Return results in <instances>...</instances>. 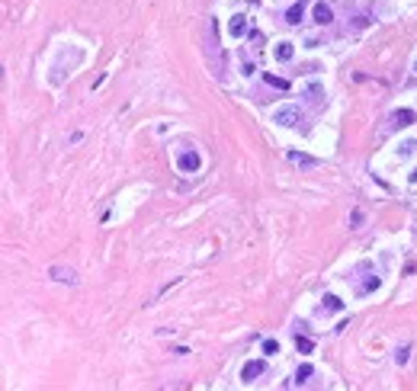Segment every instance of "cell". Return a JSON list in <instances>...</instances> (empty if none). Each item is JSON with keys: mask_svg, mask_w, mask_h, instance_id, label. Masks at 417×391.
Masks as SVG:
<instances>
[{"mask_svg": "<svg viewBox=\"0 0 417 391\" xmlns=\"http://www.w3.org/2000/svg\"><path fill=\"white\" fill-rule=\"evenodd\" d=\"M263 372H266V362L263 359H250L247 366L241 369V378H244V382H254V378H260Z\"/></svg>", "mask_w": 417, "mask_h": 391, "instance_id": "obj_3", "label": "cell"}, {"mask_svg": "<svg viewBox=\"0 0 417 391\" xmlns=\"http://www.w3.org/2000/svg\"><path fill=\"white\" fill-rule=\"evenodd\" d=\"M228 32H231L234 38L244 36V32H247V23H244V16H231V23H228Z\"/></svg>", "mask_w": 417, "mask_h": 391, "instance_id": "obj_10", "label": "cell"}, {"mask_svg": "<svg viewBox=\"0 0 417 391\" xmlns=\"http://www.w3.org/2000/svg\"><path fill=\"white\" fill-rule=\"evenodd\" d=\"M376 285H379V279H376V276H369V279H366L363 285H360V292H372Z\"/></svg>", "mask_w": 417, "mask_h": 391, "instance_id": "obj_17", "label": "cell"}, {"mask_svg": "<svg viewBox=\"0 0 417 391\" xmlns=\"http://www.w3.org/2000/svg\"><path fill=\"white\" fill-rule=\"evenodd\" d=\"M302 16H305V0H299V3H292V7L286 10V23L289 26H299Z\"/></svg>", "mask_w": 417, "mask_h": 391, "instance_id": "obj_7", "label": "cell"}, {"mask_svg": "<svg viewBox=\"0 0 417 391\" xmlns=\"http://www.w3.org/2000/svg\"><path fill=\"white\" fill-rule=\"evenodd\" d=\"M263 353H266V356L279 353V343H276V340H263Z\"/></svg>", "mask_w": 417, "mask_h": 391, "instance_id": "obj_16", "label": "cell"}, {"mask_svg": "<svg viewBox=\"0 0 417 391\" xmlns=\"http://www.w3.org/2000/svg\"><path fill=\"white\" fill-rule=\"evenodd\" d=\"M289 161H292L295 167H318L315 157H308V154H302V151H289Z\"/></svg>", "mask_w": 417, "mask_h": 391, "instance_id": "obj_9", "label": "cell"}, {"mask_svg": "<svg viewBox=\"0 0 417 391\" xmlns=\"http://www.w3.org/2000/svg\"><path fill=\"white\" fill-rule=\"evenodd\" d=\"M414 80H417V68H414Z\"/></svg>", "mask_w": 417, "mask_h": 391, "instance_id": "obj_21", "label": "cell"}, {"mask_svg": "<svg viewBox=\"0 0 417 391\" xmlns=\"http://www.w3.org/2000/svg\"><path fill=\"white\" fill-rule=\"evenodd\" d=\"M311 372H315V369H311L308 362H305V366H299V372H295V382H299V385H302V382H308Z\"/></svg>", "mask_w": 417, "mask_h": 391, "instance_id": "obj_13", "label": "cell"}, {"mask_svg": "<svg viewBox=\"0 0 417 391\" xmlns=\"http://www.w3.org/2000/svg\"><path fill=\"white\" fill-rule=\"evenodd\" d=\"M315 23H318V26L334 23V10L327 7V3H315Z\"/></svg>", "mask_w": 417, "mask_h": 391, "instance_id": "obj_6", "label": "cell"}, {"mask_svg": "<svg viewBox=\"0 0 417 391\" xmlns=\"http://www.w3.org/2000/svg\"><path fill=\"white\" fill-rule=\"evenodd\" d=\"M417 122V112L414 109H398V112H392V125L395 129H408V125Z\"/></svg>", "mask_w": 417, "mask_h": 391, "instance_id": "obj_5", "label": "cell"}, {"mask_svg": "<svg viewBox=\"0 0 417 391\" xmlns=\"http://www.w3.org/2000/svg\"><path fill=\"white\" fill-rule=\"evenodd\" d=\"M177 167L183 170V173H196V170L202 167V157L196 151H180L177 154Z\"/></svg>", "mask_w": 417, "mask_h": 391, "instance_id": "obj_2", "label": "cell"}, {"mask_svg": "<svg viewBox=\"0 0 417 391\" xmlns=\"http://www.w3.org/2000/svg\"><path fill=\"white\" fill-rule=\"evenodd\" d=\"M295 350H299V353H311V350H315V343H311L308 337H295Z\"/></svg>", "mask_w": 417, "mask_h": 391, "instance_id": "obj_12", "label": "cell"}, {"mask_svg": "<svg viewBox=\"0 0 417 391\" xmlns=\"http://www.w3.org/2000/svg\"><path fill=\"white\" fill-rule=\"evenodd\" d=\"M308 96H311V103H318V100H321V87L315 84V87H311V90H308Z\"/></svg>", "mask_w": 417, "mask_h": 391, "instance_id": "obj_19", "label": "cell"}, {"mask_svg": "<svg viewBox=\"0 0 417 391\" xmlns=\"http://www.w3.org/2000/svg\"><path fill=\"white\" fill-rule=\"evenodd\" d=\"M48 276H52L55 282H68V285L77 282V273H74L71 266H52V269H48Z\"/></svg>", "mask_w": 417, "mask_h": 391, "instance_id": "obj_4", "label": "cell"}, {"mask_svg": "<svg viewBox=\"0 0 417 391\" xmlns=\"http://www.w3.org/2000/svg\"><path fill=\"white\" fill-rule=\"evenodd\" d=\"M273 122L286 125V129H295V125L302 122V112H299L295 106H283V109H276V112H273Z\"/></svg>", "mask_w": 417, "mask_h": 391, "instance_id": "obj_1", "label": "cell"}, {"mask_svg": "<svg viewBox=\"0 0 417 391\" xmlns=\"http://www.w3.org/2000/svg\"><path fill=\"white\" fill-rule=\"evenodd\" d=\"M411 151H414V141H404V145H401V148H398V154H401V157H408V154H411Z\"/></svg>", "mask_w": 417, "mask_h": 391, "instance_id": "obj_18", "label": "cell"}, {"mask_svg": "<svg viewBox=\"0 0 417 391\" xmlns=\"http://www.w3.org/2000/svg\"><path fill=\"white\" fill-rule=\"evenodd\" d=\"M266 84L270 87H276V90H289V84L283 80V77H273V74H266Z\"/></svg>", "mask_w": 417, "mask_h": 391, "instance_id": "obj_14", "label": "cell"}, {"mask_svg": "<svg viewBox=\"0 0 417 391\" xmlns=\"http://www.w3.org/2000/svg\"><path fill=\"white\" fill-rule=\"evenodd\" d=\"M411 183H417V170H414V173H411Z\"/></svg>", "mask_w": 417, "mask_h": 391, "instance_id": "obj_20", "label": "cell"}, {"mask_svg": "<svg viewBox=\"0 0 417 391\" xmlns=\"http://www.w3.org/2000/svg\"><path fill=\"white\" fill-rule=\"evenodd\" d=\"M321 311H327V315H337V311H343V301H340L337 295H324V298H321Z\"/></svg>", "mask_w": 417, "mask_h": 391, "instance_id": "obj_8", "label": "cell"}, {"mask_svg": "<svg viewBox=\"0 0 417 391\" xmlns=\"http://www.w3.org/2000/svg\"><path fill=\"white\" fill-rule=\"evenodd\" d=\"M408 356H411V346H401V350L395 353V362H398V366H404V362H408Z\"/></svg>", "mask_w": 417, "mask_h": 391, "instance_id": "obj_15", "label": "cell"}, {"mask_svg": "<svg viewBox=\"0 0 417 391\" xmlns=\"http://www.w3.org/2000/svg\"><path fill=\"white\" fill-rule=\"evenodd\" d=\"M273 55H276L279 61H289V58L295 55V45H292V42H279V45H276V52H273Z\"/></svg>", "mask_w": 417, "mask_h": 391, "instance_id": "obj_11", "label": "cell"}]
</instances>
